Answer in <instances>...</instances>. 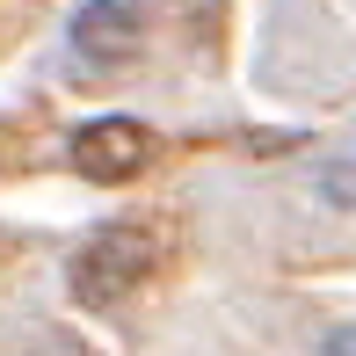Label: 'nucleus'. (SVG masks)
Listing matches in <instances>:
<instances>
[{
	"label": "nucleus",
	"mask_w": 356,
	"mask_h": 356,
	"mask_svg": "<svg viewBox=\"0 0 356 356\" xmlns=\"http://www.w3.org/2000/svg\"><path fill=\"white\" fill-rule=\"evenodd\" d=\"M160 269V233L153 225H102L88 233V248L73 254V298L80 305H117L124 291H138Z\"/></svg>",
	"instance_id": "nucleus-1"
},
{
	"label": "nucleus",
	"mask_w": 356,
	"mask_h": 356,
	"mask_svg": "<svg viewBox=\"0 0 356 356\" xmlns=\"http://www.w3.org/2000/svg\"><path fill=\"white\" fill-rule=\"evenodd\" d=\"M145 160H153V131L138 117H95L73 131V175H88V182H124Z\"/></svg>",
	"instance_id": "nucleus-2"
},
{
	"label": "nucleus",
	"mask_w": 356,
	"mask_h": 356,
	"mask_svg": "<svg viewBox=\"0 0 356 356\" xmlns=\"http://www.w3.org/2000/svg\"><path fill=\"white\" fill-rule=\"evenodd\" d=\"M66 44L80 58H131L145 44V0H80Z\"/></svg>",
	"instance_id": "nucleus-3"
},
{
	"label": "nucleus",
	"mask_w": 356,
	"mask_h": 356,
	"mask_svg": "<svg viewBox=\"0 0 356 356\" xmlns=\"http://www.w3.org/2000/svg\"><path fill=\"white\" fill-rule=\"evenodd\" d=\"M327 356H356V327H334L327 334Z\"/></svg>",
	"instance_id": "nucleus-4"
}]
</instances>
